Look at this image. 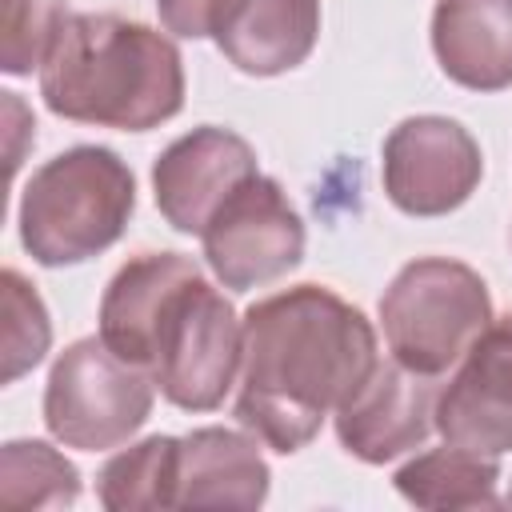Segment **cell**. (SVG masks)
<instances>
[{"label":"cell","mask_w":512,"mask_h":512,"mask_svg":"<svg viewBox=\"0 0 512 512\" xmlns=\"http://www.w3.org/2000/svg\"><path fill=\"white\" fill-rule=\"evenodd\" d=\"M376 328L324 284H296L244 312L236 420L264 448L292 456L376 368Z\"/></svg>","instance_id":"cell-1"},{"label":"cell","mask_w":512,"mask_h":512,"mask_svg":"<svg viewBox=\"0 0 512 512\" xmlns=\"http://www.w3.org/2000/svg\"><path fill=\"white\" fill-rule=\"evenodd\" d=\"M40 96L60 120L148 132L184 108V56L152 24L68 12L40 64Z\"/></svg>","instance_id":"cell-2"},{"label":"cell","mask_w":512,"mask_h":512,"mask_svg":"<svg viewBox=\"0 0 512 512\" xmlns=\"http://www.w3.org/2000/svg\"><path fill=\"white\" fill-rule=\"evenodd\" d=\"M136 212V176L104 144H76L44 160L20 192V244L44 268L108 252Z\"/></svg>","instance_id":"cell-3"},{"label":"cell","mask_w":512,"mask_h":512,"mask_svg":"<svg viewBox=\"0 0 512 512\" xmlns=\"http://www.w3.org/2000/svg\"><path fill=\"white\" fill-rule=\"evenodd\" d=\"M492 324L484 276L448 256L408 260L380 296V328L388 352L428 376L460 364L468 344Z\"/></svg>","instance_id":"cell-4"},{"label":"cell","mask_w":512,"mask_h":512,"mask_svg":"<svg viewBox=\"0 0 512 512\" xmlns=\"http://www.w3.org/2000/svg\"><path fill=\"white\" fill-rule=\"evenodd\" d=\"M240 360L244 320H236L232 300L204 272L176 284L152 324L144 360L160 396L184 412H212L232 392Z\"/></svg>","instance_id":"cell-5"},{"label":"cell","mask_w":512,"mask_h":512,"mask_svg":"<svg viewBox=\"0 0 512 512\" xmlns=\"http://www.w3.org/2000/svg\"><path fill=\"white\" fill-rule=\"evenodd\" d=\"M156 380L124 360L104 336L72 340L44 384V424L64 448L108 452L128 444L156 404Z\"/></svg>","instance_id":"cell-6"},{"label":"cell","mask_w":512,"mask_h":512,"mask_svg":"<svg viewBox=\"0 0 512 512\" xmlns=\"http://www.w3.org/2000/svg\"><path fill=\"white\" fill-rule=\"evenodd\" d=\"M204 260L228 292H248L288 276L304 260V220L280 180L256 172L200 232Z\"/></svg>","instance_id":"cell-7"},{"label":"cell","mask_w":512,"mask_h":512,"mask_svg":"<svg viewBox=\"0 0 512 512\" xmlns=\"http://www.w3.org/2000/svg\"><path fill=\"white\" fill-rule=\"evenodd\" d=\"M380 180L404 216H448L480 188L484 152L452 116H408L384 136Z\"/></svg>","instance_id":"cell-8"},{"label":"cell","mask_w":512,"mask_h":512,"mask_svg":"<svg viewBox=\"0 0 512 512\" xmlns=\"http://www.w3.org/2000/svg\"><path fill=\"white\" fill-rule=\"evenodd\" d=\"M260 172L256 148L220 124H200L176 136L152 164V196L160 216L184 232L200 236L216 208Z\"/></svg>","instance_id":"cell-9"},{"label":"cell","mask_w":512,"mask_h":512,"mask_svg":"<svg viewBox=\"0 0 512 512\" xmlns=\"http://www.w3.org/2000/svg\"><path fill=\"white\" fill-rule=\"evenodd\" d=\"M436 432L444 444L504 456L512 452V312L468 344L448 384L436 396Z\"/></svg>","instance_id":"cell-10"},{"label":"cell","mask_w":512,"mask_h":512,"mask_svg":"<svg viewBox=\"0 0 512 512\" xmlns=\"http://www.w3.org/2000/svg\"><path fill=\"white\" fill-rule=\"evenodd\" d=\"M440 376L376 360L368 380L336 408V440L360 464H388L428 440L436 428Z\"/></svg>","instance_id":"cell-11"},{"label":"cell","mask_w":512,"mask_h":512,"mask_svg":"<svg viewBox=\"0 0 512 512\" xmlns=\"http://www.w3.org/2000/svg\"><path fill=\"white\" fill-rule=\"evenodd\" d=\"M212 40L244 76H284L320 40V0H220Z\"/></svg>","instance_id":"cell-12"},{"label":"cell","mask_w":512,"mask_h":512,"mask_svg":"<svg viewBox=\"0 0 512 512\" xmlns=\"http://www.w3.org/2000/svg\"><path fill=\"white\" fill-rule=\"evenodd\" d=\"M268 480V460L248 428H196L180 436L176 508H260Z\"/></svg>","instance_id":"cell-13"},{"label":"cell","mask_w":512,"mask_h":512,"mask_svg":"<svg viewBox=\"0 0 512 512\" xmlns=\"http://www.w3.org/2000/svg\"><path fill=\"white\" fill-rule=\"evenodd\" d=\"M432 56L468 92L512 88V0H436Z\"/></svg>","instance_id":"cell-14"},{"label":"cell","mask_w":512,"mask_h":512,"mask_svg":"<svg viewBox=\"0 0 512 512\" xmlns=\"http://www.w3.org/2000/svg\"><path fill=\"white\" fill-rule=\"evenodd\" d=\"M200 264L184 252H136L128 256L100 296V336L112 352L140 364L148 360L152 324L176 284L196 276ZM148 372V368H144Z\"/></svg>","instance_id":"cell-15"},{"label":"cell","mask_w":512,"mask_h":512,"mask_svg":"<svg viewBox=\"0 0 512 512\" xmlns=\"http://www.w3.org/2000/svg\"><path fill=\"white\" fill-rule=\"evenodd\" d=\"M396 492L416 508H500V464L456 444L412 456L392 476Z\"/></svg>","instance_id":"cell-16"},{"label":"cell","mask_w":512,"mask_h":512,"mask_svg":"<svg viewBox=\"0 0 512 512\" xmlns=\"http://www.w3.org/2000/svg\"><path fill=\"white\" fill-rule=\"evenodd\" d=\"M176 448L180 436H144L120 448L96 476V500L108 512L176 508Z\"/></svg>","instance_id":"cell-17"},{"label":"cell","mask_w":512,"mask_h":512,"mask_svg":"<svg viewBox=\"0 0 512 512\" xmlns=\"http://www.w3.org/2000/svg\"><path fill=\"white\" fill-rule=\"evenodd\" d=\"M80 500L76 464L44 440H8L0 448V504L24 508H72Z\"/></svg>","instance_id":"cell-18"},{"label":"cell","mask_w":512,"mask_h":512,"mask_svg":"<svg viewBox=\"0 0 512 512\" xmlns=\"http://www.w3.org/2000/svg\"><path fill=\"white\" fill-rule=\"evenodd\" d=\"M0 380L16 384L24 372H32L48 344H52V320L36 292V284L24 280V272L4 268L0 272Z\"/></svg>","instance_id":"cell-19"},{"label":"cell","mask_w":512,"mask_h":512,"mask_svg":"<svg viewBox=\"0 0 512 512\" xmlns=\"http://www.w3.org/2000/svg\"><path fill=\"white\" fill-rule=\"evenodd\" d=\"M64 20L68 0H0V68L8 76L40 72Z\"/></svg>","instance_id":"cell-20"},{"label":"cell","mask_w":512,"mask_h":512,"mask_svg":"<svg viewBox=\"0 0 512 512\" xmlns=\"http://www.w3.org/2000/svg\"><path fill=\"white\" fill-rule=\"evenodd\" d=\"M216 4L220 0H156V12H160L164 32H172L180 40H204V36H212Z\"/></svg>","instance_id":"cell-21"},{"label":"cell","mask_w":512,"mask_h":512,"mask_svg":"<svg viewBox=\"0 0 512 512\" xmlns=\"http://www.w3.org/2000/svg\"><path fill=\"white\" fill-rule=\"evenodd\" d=\"M504 504H508V508H512V488H508V496H504Z\"/></svg>","instance_id":"cell-22"}]
</instances>
